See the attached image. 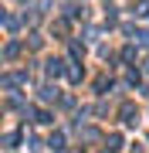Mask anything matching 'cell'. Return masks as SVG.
Listing matches in <instances>:
<instances>
[{
    "mask_svg": "<svg viewBox=\"0 0 149 153\" xmlns=\"http://www.w3.org/2000/svg\"><path fill=\"white\" fill-rule=\"evenodd\" d=\"M105 150H109V153H119L122 150V136H119V133H112V136L105 140Z\"/></svg>",
    "mask_w": 149,
    "mask_h": 153,
    "instance_id": "cell-3",
    "label": "cell"
},
{
    "mask_svg": "<svg viewBox=\"0 0 149 153\" xmlns=\"http://www.w3.org/2000/svg\"><path fill=\"white\" fill-rule=\"evenodd\" d=\"M48 78H58L61 75V71H65V61H61V58H48Z\"/></svg>",
    "mask_w": 149,
    "mask_h": 153,
    "instance_id": "cell-2",
    "label": "cell"
},
{
    "mask_svg": "<svg viewBox=\"0 0 149 153\" xmlns=\"http://www.w3.org/2000/svg\"><path fill=\"white\" fill-rule=\"evenodd\" d=\"M136 38H139V44H142V48H149V31H136Z\"/></svg>",
    "mask_w": 149,
    "mask_h": 153,
    "instance_id": "cell-12",
    "label": "cell"
},
{
    "mask_svg": "<svg viewBox=\"0 0 149 153\" xmlns=\"http://www.w3.org/2000/svg\"><path fill=\"white\" fill-rule=\"evenodd\" d=\"M81 75H85V71L78 68V65H71V68H68V78H71V82H81Z\"/></svg>",
    "mask_w": 149,
    "mask_h": 153,
    "instance_id": "cell-10",
    "label": "cell"
},
{
    "mask_svg": "<svg viewBox=\"0 0 149 153\" xmlns=\"http://www.w3.org/2000/svg\"><path fill=\"white\" fill-rule=\"evenodd\" d=\"M119 116H122V123H126V126H136V123H139V109H136L132 102H126V105H122Z\"/></svg>",
    "mask_w": 149,
    "mask_h": 153,
    "instance_id": "cell-1",
    "label": "cell"
},
{
    "mask_svg": "<svg viewBox=\"0 0 149 153\" xmlns=\"http://www.w3.org/2000/svg\"><path fill=\"white\" fill-rule=\"evenodd\" d=\"M48 146H51V150H65V133H51Z\"/></svg>",
    "mask_w": 149,
    "mask_h": 153,
    "instance_id": "cell-5",
    "label": "cell"
},
{
    "mask_svg": "<svg viewBox=\"0 0 149 153\" xmlns=\"http://www.w3.org/2000/svg\"><path fill=\"white\" fill-rule=\"evenodd\" d=\"M78 153H85V150H78Z\"/></svg>",
    "mask_w": 149,
    "mask_h": 153,
    "instance_id": "cell-14",
    "label": "cell"
},
{
    "mask_svg": "<svg viewBox=\"0 0 149 153\" xmlns=\"http://www.w3.org/2000/svg\"><path fill=\"white\" fill-rule=\"evenodd\" d=\"M136 58V48H132V44H129V48H122V61H132Z\"/></svg>",
    "mask_w": 149,
    "mask_h": 153,
    "instance_id": "cell-11",
    "label": "cell"
},
{
    "mask_svg": "<svg viewBox=\"0 0 149 153\" xmlns=\"http://www.w3.org/2000/svg\"><path fill=\"white\" fill-rule=\"evenodd\" d=\"M136 17H149V0H139L136 4Z\"/></svg>",
    "mask_w": 149,
    "mask_h": 153,
    "instance_id": "cell-8",
    "label": "cell"
},
{
    "mask_svg": "<svg viewBox=\"0 0 149 153\" xmlns=\"http://www.w3.org/2000/svg\"><path fill=\"white\" fill-rule=\"evenodd\" d=\"M34 116H37V119H34V123H41V126H48V123H51V112H48V109H37Z\"/></svg>",
    "mask_w": 149,
    "mask_h": 153,
    "instance_id": "cell-9",
    "label": "cell"
},
{
    "mask_svg": "<svg viewBox=\"0 0 149 153\" xmlns=\"http://www.w3.org/2000/svg\"><path fill=\"white\" fill-rule=\"evenodd\" d=\"M17 55H21V44H17V41H7V48H4V58H7V61H14Z\"/></svg>",
    "mask_w": 149,
    "mask_h": 153,
    "instance_id": "cell-4",
    "label": "cell"
},
{
    "mask_svg": "<svg viewBox=\"0 0 149 153\" xmlns=\"http://www.w3.org/2000/svg\"><path fill=\"white\" fill-rule=\"evenodd\" d=\"M41 99H44V102H54V99H58V88L54 85H44V88H41Z\"/></svg>",
    "mask_w": 149,
    "mask_h": 153,
    "instance_id": "cell-6",
    "label": "cell"
},
{
    "mask_svg": "<svg viewBox=\"0 0 149 153\" xmlns=\"http://www.w3.org/2000/svg\"><path fill=\"white\" fill-rule=\"evenodd\" d=\"M71 55H75V58H81V55H85V48H81L78 41H71Z\"/></svg>",
    "mask_w": 149,
    "mask_h": 153,
    "instance_id": "cell-13",
    "label": "cell"
},
{
    "mask_svg": "<svg viewBox=\"0 0 149 153\" xmlns=\"http://www.w3.org/2000/svg\"><path fill=\"white\" fill-rule=\"evenodd\" d=\"M17 140H21V133H7V136H4V146H7V150H14V146H17Z\"/></svg>",
    "mask_w": 149,
    "mask_h": 153,
    "instance_id": "cell-7",
    "label": "cell"
}]
</instances>
